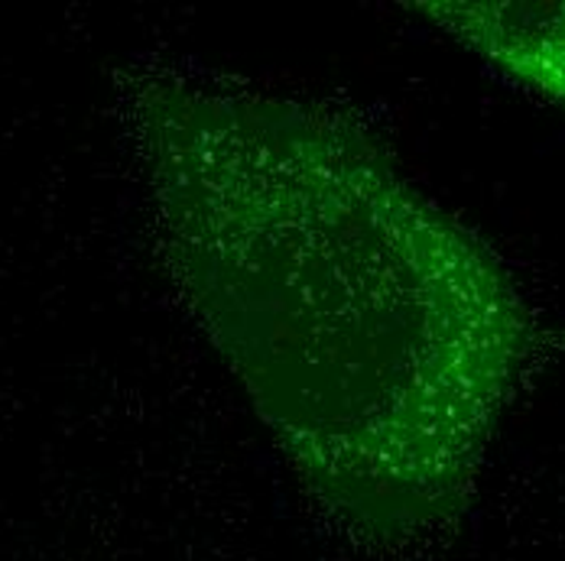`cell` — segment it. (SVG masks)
<instances>
[{"label": "cell", "instance_id": "obj_2", "mask_svg": "<svg viewBox=\"0 0 565 561\" xmlns=\"http://www.w3.org/2000/svg\"><path fill=\"white\" fill-rule=\"evenodd\" d=\"M520 88L565 108V3H413Z\"/></svg>", "mask_w": 565, "mask_h": 561}, {"label": "cell", "instance_id": "obj_1", "mask_svg": "<svg viewBox=\"0 0 565 561\" xmlns=\"http://www.w3.org/2000/svg\"><path fill=\"white\" fill-rule=\"evenodd\" d=\"M127 120L172 285L322 500L458 513L533 350L501 257L348 114L147 68Z\"/></svg>", "mask_w": 565, "mask_h": 561}]
</instances>
